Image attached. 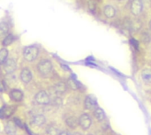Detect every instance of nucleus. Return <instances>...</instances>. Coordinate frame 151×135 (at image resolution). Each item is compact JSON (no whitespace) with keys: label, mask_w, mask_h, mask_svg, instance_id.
I'll return each instance as SVG.
<instances>
[{"label":"nucleus","mask_w":151,"mask_h":135,"mask_svg":"<svg viewBox=\"0 0 151 135\" xmlns=\"http://www.w3.org/2000/svg\"><path fill=\"white\" fill-rule=\"evenodd\" d=\"M39 73L42 76H48L51 73L52 71V63L48 59H43L40 61L37 66Z\"/></svg>","instance_id":"obj_1"},{"label":"nucleus","mask_w":151,"mask_h":135,"mask_svg":"<svg viewBox=\"0 0 151 135\" xmlns=\"http://www.w3.org/2000/svg\"><path fill=\"white\" fill-rule=\"evenodd\" d=\"M24 58L26 61L32 62L34 59H36L38 54H39V50L36 46H28L24 50Z\"/></svg>","instance_id":"obj_2"},{"label":"nucleus","mask_w":151,"mask_h":135,"mask_svg":"<svg viewBox=\"0 0 151 135\" xmlns=\"http://www.w3.org/2000/svg\"><path fill=\"white\" fill-rule=\"evenodd\" d=\"M34 99H35V102H36L38 104H41V105L49 104L50 102V98L45 91L38 92L36 95H35Z\"/></svg>","instance_id":"obj_3"},{"label":"nucleus","mask_w":151,"mask_h":135,"mask_svg":"<svg viewBox=\"0 0 151 135\" xmlns=\"http://www.w3.org/2000/svg\"><path fill=\"white\" fill-rule=\"evenodd\" d=\"M79 124L81 125V127L83 130H87L91 126L92 124V120L91 118L88 114H82L79 118Z\"/></svg>","instance_id":"obj_4"},{"label":"nucleus","mask_w":151,"mask_h":135,"mask_svg":"<svg viewBox=\"0 0 151 135\" xmlns=\"http://www.w3.org/2000/svg\"><path fill=\"white\" fill-rule=\"evenodd\" d=\"M17 68V63L13 58L7 59L4 63V69L6 73H13Z\"/></svg>","instance_id":"obj_5"},{"label":"nucleus","mask_w":151,"mask_h":135,"mask_svg":"<svg viewBox=\"0 0 151 135\" xmlns=\"http://www.w3.org/2000/svg\"><path fill=\"white\" fill-rule=\"evenodd\" d=\"M142 11V2L141 0H132L131 4V12L132 13L137 16Z\"/></svg>","instance_id":"obj_6"},{"label":"nucleus","mask_w":151,"mask_h":135,"mask_svg":"<svg viewBox=\"0 0 151 135\" xmlns=\"http://www.w3.org/2000/svg\"><path fill=\"white\" fill-rule=\"evenodd\" d=\"M21 81L25 84H28L31 81L32 79V73L29 69L28 68H24L21 73Z\"/></svg>","instance_id":"obj_7"},{"label":"nucleus","mask_w":151,"mask_h":135,"mask_svg":"<svg viewBox=\"0 0 151 135\" xmlns=\"http://www.w3.org/2000/svg\"><path fill=\"white\" fill-rule=\"evenodd\" d=\"M15 108L13 106H5L0 110V118H8L13 114Z\"/></svg>","instance_id":"obj_8"},{"label":"nucleus","mask_w":151,"mask_h":135,"mask_svg":"<svg viewBox=\"0 0 151 135\" xmlns=\"http://www.w3.org/2000/svg\"><path fill=\"white\" fill-rule=\"evenodd\" d=\"M85 108L87 110H94L95 106H96V102H95V99L91 96V95H88L86 97L85 99V103H84Z\"/></svg>","instance_id":"obj_9"},{"label":"nucleus","mask_w":151,"mask_h":135,"mask_svg":"<svg viewBox=\"0 0 151 135\" xmlns=\"http://www.w3.org/2000/svg\"><path fill=\"white\" fill-rule=\"evenodd\" d=\"M46 122V118L45 116L42 114H39V115H35L34 118H32V124L34 125H36V126H41V125L44 124Z\"/></svg>","instance_id":"obj_10"},{"label":"nucleus","mask_w":151,"mask_h":135,"mask_svg":"<svg viewBox=\"0 0 151 135\" xmlns=\"http://www.w3.org/2000/svg\"><path fill=\"white\" fill-rule=\"evenodd\" d=\"M5 132L7 135H16L17 127L16 124L13 121H9L5 125Z\"/></svg>","instance_id":"obj_11"},{"label":"nucleus","mask_w":151,"mask_h":135,"mask_svg":"<svg viewBox=\"0 0 151 135\" xmlns=\"http://www.w3.org/2000/svg\"><path fill=\"white\" fill-rule=\"evenodd\" d=\"M141 79L146 84H151V69H145L141 71Z\"/></svg>","instance_id":"obj_12"},{"label":"nucleus","mask_w":151,"mask_h":135,"mask_svg":"<svg viewBox=\"0 0 151 135\" xmlns=\"http://www.w3.org/2000/svg\"><path fill=\"white\" fill-rule=\"evenodd\" d=\"M67 89V86L64 82H58L54 87V91L57 95H62L64 94Z\"/></svg>","instance_id":"obj_13"},{"label":"nucleus","mask_w":151,"mask_h":135,"mask_svg":"<svg viewBox=\"0 0 151 135\" xmlns=\"http://www.w3.org/2000/svg\"><path fill=\"white\" fill-rule=\"evenodd\" d=\"M66 124H67V126L70 128L74 129L78 126L79 124V119H77L75 116H69L66 119Z\"/></svg>","instance_id":"obj_14"},{"label":"nucleus","mask_w":151,"mask_h":135,"mask_svg":"<svg viewBox=\"0 0 151 135\" xmlns=\"http://www.w3.org/2000/svg\"><path fill=\"white\" fill-rule=\"evenodd\" d=\"M11 98L15 102H21L23 99V93L21 90L14 89L11 92Z\"/></svg>","instance_id":"obj_15"},{"label":"nucleus","mask_w":151,"mask_h":135,"mask_svg":"<svg viewBox=\"0 0 151 135\" xmlns=\"http://www.w3.org/2000/svg\"><path fill=\"white\" fill-rule=\"evenodd\" d=\"M103 13H104V15L107 18H113L115 14H116L115 8L111 5H106L103 9Z\"/></svg>","instance_id":"obj_16"},{"label":"nucleus","mask_w":151,"mask_h":135,"mask_svg":"<svg viewBox=\"0 0 151 135\" xmlns=\"http://www.w3.org/2000/svg\"><path fill=\"white\" fill-rule=\"evenodd\" d=\"M94 116L98 121H102L105 118V114L101 108H96L94 111Z\"/></svg>","instance_id":"obj_17"},{"label":"nucleus","mask_w":151,"mask_h":135,"mask_svg":"<svg viewBox=\"0 0 151 135\" xmlns=\"http://www.w3.org/2000/svg\"><path fill=\"white\" fill-rule=\"evenodd\" d=\"M8 31H9L8 25L6 23H5V22L0 23V38H2L4 36H6Z\"/></svg>","instance_id":"obj_18"},{"label":"nucleus","mask_w":151,"mask_h":135,"mask_svg":"<svg viewBox=\"0 0 151 135\" xmlns=\"http://www.w3.org/2000/svg\"><path fill=\"white\" fill-rule=\"evenodd\" d=\"M7 58H8V50L5 48L0 50V64H4L7 60Z\"/></svg>","instance_id":"obj_19"},{"label":"nucleus","mask_w":151,"mask_h":135,"mask_svg":"<svg viewBox=\"0 0 151 135\" xmlns=\"http://www.w3.org/2000/svg\"><path fill=\"white\" fill-rule=\"evenodd\" d=\"M14 41V36L13 34H7L6 36L5 37L4 41H3V45L4 46H9V45H11Z\"/></svg>","instance_id":"obj_20"},{"label":"nucleus","mask_w":151,"mask_h":135,"mask_svg":"<svg viewBox=\"0 0 151 135\" xmlns=\"http://www.w3.org/2000/svg\"><path fill=\"white\" fill-rule=\"evenodd\" d=\"M47 133H48V135H59V130L57 127L51 125V126H50L48 128Z\"/></svg>","instance_id":"obj_21"},{"label":"nucleus","mask_w":151,"mask_h":135,"mask_svg":"<svg viewBox=\"0 0 151 135\" xmlns=\"http://www.w3.org/2000/svg\"><path fill=\"white\" fill-rule=\"evenodd\" d=\"M141 38H142V41H143V42H145V43L149 42L150 40H151L150 35H149L147 32H145V33H143L142 34H141Z\"/></svg>","instance_id":"obj_22"},{"label":"nucleus","mask_w":151,"mask_h":135,"mask_svg":"<svg viewBox=\"0 0 151 135\" xmlns=\"http://www.w3.org/2000/svg\"><path fill=\"white\" fill-rule=\"evenodd\" d=\"M69 84H70L71 87H72L73 89H77V88H78V84H77V82L75 81V80H74L73 79H69Z\"/></svg>","instance_id":"obj_23"},{"label":"nucleus","mask_w":151,"mask_h":135,"mask_svg":"<svg viewBox=\"0 0 151 135\" xmlns=\"http://www.w3.org/2000/svg\"><path fill=\"white\" fill-rule=\"evenodd\" d=\"M88 8H89L90 11H94L95 9V3L94 0H89L88 1Z\"/></svg>","instance_id":"obj_24"},{"label":"nucleus","mask_w":151,"mask_h":135,"mask_svg":"<svg viewBox=\"0 0 151 135\" xmlns=\"http://www.w3.org/2000/svg\"><path fill=\"white\" fill-rule=\"evenodd\" d=\"M13 122L16 124H18L19 126H22V123H21V121L20 120V119H18V118H14V120H13Z\"/></svg>","instance_id":"obj_25"},{"label":"nucleus","mask_w":151,"mask_h":135,"mask_svg":"<svg viewBox=\"0 0 151 135\" xmlns=\"http://www.w3.org/2000/svg\"><path fill=\"white\" fill-rule=\"evenodd\" d=\"M59 135H71V133H70V132H68L64 131V132H59Z\"/></svg>","instance_id":"obj_26"},{"label":"nucleus","mask_w":151,"mask_h":135,"mask_svg":"<svg viewBox=\"0 0 151 135\" xmlns=\"http://www.w3.org/2000/svg\"><path fill=\"white\" fill-rule=\"evenodd\" d=\"M4 90V85H3V82L0 80V92H2Z\"/></svg>","instance_id":"obj_27"},{"label":"nucleus","mask_w":151,"mask_h":135,"mask_svg":"<svg viewBox=\"0 0 151 135\" xmlns=\"http://www.w3.org/2000/svg\"><path fill=\"white\" fill-rule=\"evenodd\" d=\"M131 42H132V43H134V46L135 48H138V46H137L138 43H137L134 40H132V41H131Z\"/></svg>","instance_id":"obj_28"},{"label":"nucleus","mask_w":151,"mask_h":135,"mask_svg":"<svg viewBox=\"0 0 151 135\" xmlns=\"http://www.w3.org/2000/svg\"><path fill=\"white\" fill-rule=\"evenodd\" d=\"M62 67H63V68H65L66 70H70V69L67 67V66H66V65H62Z\"/></svg>","instance_id":"obj_29"},{"label":"nucleus","mask_w":151,"mask_h":135,"mask_svg":"<svg viewBox=\"0 0 151 135\" xmlns=\"http://www.w3.org/2000/svg\"><path fill=\"white\" fill-rule=\"evenodd\" d=\"M73 135H81V133H79V132H75V133H74Z\"/></svg>","instance_id":"obj_30"},{"label":"nucleus","mask_w":151,"mask_h":135,"mask_svg":"<svg viewBox=\"0 0 151 135\" xmlns=\"http://www.w3.org/2000/svg\"><path fill=\"white\" fill-rule=\"evenodd\" d=\"M149 26H150V29H151V21H150V22H149Z\"/></svg>","instance_id":"obj_31"},{"label":"nucleus","mask_w":151,"mask_h":135,"mask_svg":"<svg viewBox=\"0 0 151 135\" xmlns=\"http://www.w3.org/2000/svg\"><path fill=\"white\" fill-rule=\"evenodd\" d=\"M87 135H92V134H87Z\"/></svg>","instance_id":"obj_32"}]
</instances>
